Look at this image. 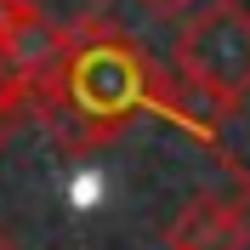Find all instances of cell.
<instances>
[{"label":"cell","mask_w":250,"mask_h":250,"mask_svg":"<svg viewBox=\"0 0 250 250\" xmlns=\"http://www.w3.org/2000/svg\"><path fill=\"white\" fill-rule=\"evenodd\" d=\"M34 17H40L34 0H0V51H6V40H12L23 23H34Z\"/></svg>","instance_id":"cell-5"},{"label":"cell","mask_w":250,"mask_h":250,"mask_svg":"<svg viewBox=\"0 0 250 250\" xmlns=\"http://www.w3.org/2000/svg\"><path fill=\"white\" fill-rule=\"evenodd\" d=\"M148 6H154V12H171V6H182V0H148Z\"/></svg>","instance_id":"cell-6"},{"label":"cell","mask_w":250,"mask_h":250,"mask_svg":"<svg viewBox=\"0 0 250 250\" xmlns=\"http://www.w3.org/2000/svg\"><path fill=\"white\" fill-rule=\"evenodd\" d=\"M0 250H12V233H6V228H0Z\"/></svg>","instance_id":"cell-7"},{"label":"cell","mask_w":250,"mask_h":250,"mask_svg":"<svg viewBox=\"0 0 250 250\" xmlns=\"http://www.w3.org/2000/svg\"><path fill=\"white\" fill-rule=\"evenodd\" d=\"M165 68L114 23H68L46 68L29 80V114L62 154H97L159 108Z\"/></svg>","instance_id":"cell-1"},{"label":"cell","mask_w":250,"mask_h":250,"mask_svg":"<svg viewBox=\"0 0 250 250\" xmlns=\"http://www.w3.org/2000/svg\"><path fill=\"white\" fill-rule=\"evenodd\" d=\"M23 114H29V74H23L17 62L0 57V142H6V131H12Z\"/></svg>","instance_id":"cell-4"},{"label":"cell","mask_w":250,"mask_h":250,"mask_svg":"<svg viewBox=\"0 0 250 250\" xmlns=\"http://www.w3.org/2000/svg\"><path fill=\"white\" fill-rule=\"evenodd\" d=\"M176 74L210 91L222 108L250 97V6L205 0L176 34Z\"/></svg>","instance_id":"cell-2"},{"label":"cell","mask_w":250,"mask_h":250,"mask_svg":"<svg viewBox=\"0 0 250 250\" xmlns=\"http://www.w3.org/2000/svg\"><path fill=\"white\" fill-rule=\"evenodd\" d=\"M171 250H250V188L193 193L165 228Z\"/></svg>","instance_id":"cell-3"}]
</instances>
